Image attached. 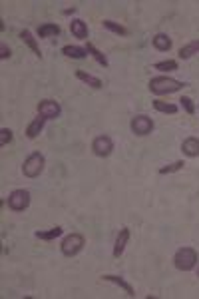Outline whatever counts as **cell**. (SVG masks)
Returning <instances> with one entry per match:
<instances>
[{"instance_id": "5bb4252c", "label": "cell", "mask_w": 199, "mask_h": 299, "mask_svg": "<svg viewBox=\"0 0 199 299\" xmlns=\"http://www.w3.org/2000/svg\"><path fill=\"white\" fill-rule=\"evenodd\" d=\"M195 54H199V40H191V42H187L185 46L179 48V58L181 60H189Z\"/></svg>"}, {"instance_id": "9a60e30c", "label": "cell", "mask_w": 199, "mask_h": 299, "mask_svg": "<svg viewBox=\"0 0 199 299\" xmlns=\"http://www.w3.org/2000/svg\"><path fill=\"white\" fill-rule=\"evenodd\" d=\"M44 124H46V118H42V116H38V118H34L30 124H28V128H26V138H30V140H34L42 130H44Z\"/></svg>"}, {"instance_id": "cb8c5ba5", "label": "cell", "mask_w": 199, "mask_h": 299, "mask_svg": "<svg viewBox=\"0 0 199 299\" xmlns=\"http://www.w3.org/2000/svg\"><path fill=\"white\" fill-rule=\"evenodd\" d=\"M183 168H185V162H183V160H177V162H173V164H167V166L160 168V174H162V176H166V174L179 172V170H183Z\"/></svg>"}, {"instance_id": "44dd1931", "label": "cell", "mask_w": 199, "mask_h": 299, "mask_svg": "<svg viewBox=\"0 0 199 299\" xmlns=\"http://www.w3.org/2000/svg\"><path fill=\"white\" fill-rule=\"evenodd\" d=\"M34 235H36L38 239H44V241H52V239H56V237H60V235H62V227H60V225H56V227L48 229V231H42V229H38Z\"/></svg>"}, {"instance_id": "d4e9b609", "label": "cell", "mask_w": 199, "mask_h": 299, "mask_svg": "<svg viewBox=\"0 0 199 299\" xmlns=\"http://www.w3.org/2000/svg\"><path fill=\"white\" fill-rule=\"evenodd\" d=\"M154 68L162 70V72H173V70H177V62L175 60H164V62L154 64Z\"/></svg>"}, {"instance_id": "2e32d148", "label": "cell", "mask_w": 199, "mask_h": 299, "mask_svg": "<svg viewBox=\"0 0 199 299\" xmlns=\"http://www.w3.org/2000/svg\"><path fill=\"white\" fill-rule=\"evenodd\" d=\"M102 279H104V281H110V283H116V285H118V287H122L130 297H133V295H135L133 287H132L124 277H120V275H102Z\"/></svg>"}, {"instance_id": "603a6c76", "label": "cell", "mask_w": 199, "mask_h": 299, "mask_svg": "<svg viewBox=\"0 0 199 299\" xmlns=\"http://www.w3.org/2000/svg\"><path fill=\"white\" fill-rule=\"evenodd\" d=\"M154 108L162 114H177V106L175 104H169V102H162V100H156L154 102Z\"/></svg>"}, {"instance_id": "5b68a950", "label": "cell", "mask_w": 199, "mask_h": 299, "mask_svg": "<svg viewBox=\"0 0 199 299\" xmlns=\"http://www.w3.org/2000/svg\"><path fill=\"white\" fill-rule=\"evenodd\" d=\"M6 204L12 212H24L30 206V191L28 189H14L8 193Z\"/></svg>"}, {"instance_id": "52a82bcc", "label": "cell", "mask_w": 199, "mask_h": 299, "mask_svg": "<svg viewBox=\"0 0 199 299\" xmlns=\"http://www.w3.org/2000/svg\"><path fill=\"white\" fill-rule=\"evenodd\" d=\"M92 150H94V154L100 156V158H108L112 152H114V140L110 136H98L94 138L92 142Z\"/></svg>"}, {"instance_id": "4fadbf2b", "label": "cell", "mask_w": 199, "mask_h": 299, "mask_svg": "<svg viewBox=\"0 0 199 299\" xmlns=\"http://www.w3.org/2000/svg\"><path fill=\"white\" fill-rule=\"evenodd\" d=\"M20 40L32 50L34 52V56H38V58H42V52H40V46H38V42H36V38L32 36V32L30 30H22L20 32Z\"/></svg>"}, {"instance_id": "30bf717a", "label": "cell", "mask_w": 199, "mask_h": 299, "mask_svg": "<svg viewBox=\"0 0 199 299\" xmlns=\"http://www.w3.org/2000/svg\"><path fill=\"white\" fill-rule=\"evenodd\" d=\"M181 152L187 158H197L199 156V138H185L181 144Z\"/></svg>"}, {"instance_id": "8992f818", "label": "cell", "mask_w": 199, "mask_h": 299, "mask_svg": "<svg viewBox=\"0 0 199 299\" xmlns=\"http://www.w3.org/2000/svg\"><path fill=\"white\" fill-rule=\"evenodd\" d=\"M130 128L135 136H147V134L154 132V120L149 116H145V114H137V116L132 118Z\"/></svg>"}, {"instance_id": "3957f363", "label": "cell", "mask_w": 199, "mask_h": 299, "mask_svg": "<svg viewBox=\"0 0 199 299\" xmlns=\"http://www.w3.org/2000/svg\"><path fill=\"white\" fill-rule=\"evenodd\" d=\"M44 166H46L44 156H42L40 152H34V154H30V156L24 160V164H22V174H24L26 178H38V176L44 172Z\"/></svg>"}, {"instance_id": "7c38bea8", "label": "cell", "mask_w": 199, "mask_h": 299, "mask_svg": "<svg viewBox=\"0 0 199 299\" xmlns=\"http://www.w3.org/2000/svg\"><path fill=\"white\" fill-rule=\"evenodd\" d=\"M70 32L74 34V38H80V40H86L88 38V24L80 18H74L70 22Z\"/></svg>"}, {"instance_id": "9c48e42d", "label": "cell", "mask_w": 199, "mask_h": 299, "mask_svg": "<svg viewBox=\"0 0 199 299\" xmlns=\"http://www.w3.org/2000/svg\"><path fill=\"white\" fill-rule=\"evenodd\" d=\"M128 241H130V229H128V227H122L120 233H118V237H116V243H114V258H120V256L124 254Z\"/></svg>"}, {"instance_id": "e0dca14e", "label": "cell", "mask_w": 199, "mask_h": 299, "mask_svg": "<svg viewBox=\"0 0 199 299\" xmlns=\"http://www.w3.org/2000/svg\"><path fill=\"white\" fill-rule=\"evenodd\" d=\"M76 78L82 80L84 84H88V86L94 88V90H100V88L104 86L100 78H96V76H92V74H88V72H84V70H78V72H76Z\"/></svg>"}, {"instance_id": "83f0119b", "label": "cell", "mask_w": 199, "mask_h": 299, "mask_svg": "<svg viewBox=\"0 0 199 299\" xmlns=\"http://www.w3.org/2000/svg\"><path fill=\"white\" fill-rule=\"evenodd\" d=\"M0 58H2V60H6V58H10V48L2 42V44H0Z\"/></svg>"}, {"instance_id": "7402d4cb", "label": "cell", "mask_w": 199, "mask_h": 299, "mask_svg": "<svg viewBox=\"0 0 199 299\" xmlns=\"http://www.w3.org/2000/svg\"><path fill=\"white\" fill-rule=\"evenodd\" d=\"M102 24H104L106 30H110V32H114V34H118V36H128V34H130L126 26H122V24H118V22H114V20H104Z\"/></svg>"}, {"instance_id": "ac0fdd59", "label": "cell", "mask_w": 199, "mask_h": 299, "mask_svg": "<svg viewBox=\"0 0 199 299\" xmlns=\"http://www.w3.org/2000/svg\"><path fill=\"white\" fill-rule=\"evenodd\" d=\"M62 54L68 56V58H74V60H82V58L88 56L86 48H82V46H64L62 48Z\"/></svg>"}, {"instance_id": "6da1fadb", "label": "cell", "mask_w": 199, "mask_h": 299, "mask_svg": "<svg viewBox=\"0 0 199 299\" xmlns=\"http://www.w3.org/2000/svg\"><path fill=\"white\" fill-rule=\"evenodd\" d=\"M149 90H152L154 94H173V92H179L185 84L183 82H179V80H173V78H169V76H156V78H152L149 80Z\"/></svg>"}, {"instance_id": "277c9868", "label": "cell", "mask_w": 199, "mask_h": 299, "mask_svg": "<svg viewBox=\"0 0 199 299\" xmlns=\"http://www.w3.org/2000/svg\"><path fill=\"white\" fill-rule=\"evenodd\" d=\"M84 243H86V239H84L82 233H70V235H66L62 239V245H60L62 247V254L66 258H74V256H78L82 252Z\"/></svg>"}, {"instance_id": "8fae6325", "label": "cell", "mask_w": 199, "mask_h": 299, "mask_svg": "<svg viewBox=\"0 0 199 299\" xmlns=\"http://www.w3.org/2000/svg\"><path fill=\"white\" fill-rule=\"evenodd\" d=\"M152 44H154L156 50H160V52H169V50H171V38L167 34H164V32L156 34L152 38Z\"/></svg>"}, {"instance_id": "484cf974", "label": "cell", "mask_w": 199, "mask_h": 299, "mask_svg": "<svg viewBox=\"0 0 199 299\" xmlns=\"http://www.w3.org/2000/svg\"><path fill=\"white\" fill-rule=\"evenodd\" d=\"M179 102H181V106H183V110L189 114V116H193L195 114V104H193V100L191 98H187V96H183L181 100H179Z\"/></svg>"}, {"instance_id": "7a4b0ae2", "label": "cell", "mask_w": 199, "mask_h": 299, "mask_svg": "<svg viewBox=\"0 0 199 299\" xmlns=\"http://www.w3.org/2000/svg\"><path fill=\"white\" fill-rule=\"evenodd\" d=\"M173 265L179 271H191L197 265V252L193 247H181L173 256Z\"/></svg>"}, {"instance_id": "d6986e66", "label": "cell", "mask_w": 199, "mask_h": 299, "mask_svg": "<svg viewBox=\"0 0 199 299\" xmlns=\"http://www.w3.org/2000/svg\"><path fill=\"white\" fill-rule=\"evenodd\" d=\"M60 34V26L58 24H52V22H48V24H42L38 28V38H56Z\"/></svg>"}, {"instance_id": "ba28073f", "label": "cell", "mask_w": 199, "mask_h": 299, "mask_svg": "<svg viewBox=\"0 0 199 299\" xmlns=\"http://www.w3.org/2000/svg\"><path fill=\"white\" fill-rule=\"evenodd\" d=\"M62 114V106L56 102V100H42L38 104V116L46 118V120H56Z\"/></svg>"}, {"instance_id": "4316f807", "label": "cell", "mask_w": 199, "mask_h": 299, "mask_svg": "<svg viewBox=\"0 0 199 299\" xmlns=\"http://www.w3.org/2000/svg\"><path fill=\"white\" fill-rule=\"evenodd\" d=\"M10 142H12V130L10 128H2V130H0V146L4 148Z\"/></svg>"}, {"instance_id": "ffe728a7", "label": "cell", "mask_w": 199, "mask_h": 299, "mask_svg": "<svg viewBox=\"0 0 199 299\" xmlns=\"http://www.w3.org/2000/svg\"><path fill=\"white\" fill-rule=\"evenodd\" d=\"M86 52H88V54H92V56H94V60H96L100 66L108 68V64H110V62H108L106 54H102V52H100V50H98V48H96L92 42H88V44H86Z\"/></svg>"}]
</instances>
